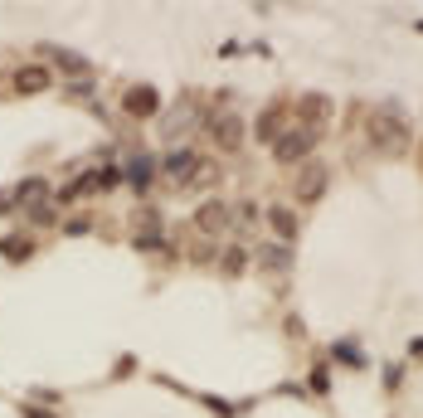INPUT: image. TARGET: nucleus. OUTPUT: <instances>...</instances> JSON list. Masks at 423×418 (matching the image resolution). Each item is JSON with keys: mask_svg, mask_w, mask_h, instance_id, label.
Masks as SVG:
<instances>
[{"mask_svg": "<svg viewBox=\"0 0 423 418\" xmlns=\"http://www.w3.org/2000/svg\"><path fill=\"white\" fill-rule=\"evenodd\" d=\"M312 141H317V127H297V131H282V136L273 141V156H278V161H297V156H302V151H307Z\"/></svg>", "mask_w": 423, "mask_h": 418, "instance_id": "nucleus-1", "label": "nucleus"}, {"mask_svg": "<svg viewBox=\"0 0 423 418\" xmlns=\"http://www.w3.org/2000/svg\"><path fill=\"white\" fill-rule=\"evenodd\" d=\"M214 136H219L224 146H238V141H243V122H238V117H214Z\"/></svg>", "mask_w": 423, "mask_h": 418, "instance_id": "nucleus-2", "label": "nucleus"}, {"mask_svg": "<svg viewBox=\"0 0 423 418\" xmlns=\"http://www.w3.org/2000/svg\"><path fill=\"white\" fill-rule=\"evenodd\" d=\"M195 166H200V161H195L190 151H175V156H171V166H166V175H171V180H190V175H195Z\"/></svg>", "mask_w": 423, "mask_h": 418, "instance_id": "nucleus-3", "label": "nucleus"}, {"mask_svg": "<svg viewBox=\"0 0 423 418\" xmlns=\"http://www.w3.org/2000/svg\"><path fill=\"white\" fill-rule=\"evenodd\" d=\"M44 83H49L44 69H20V73H15V88H20V93H39Z\"/></svg>", "mask_w": 423, "mask_h": 418, "instance_id": "nucleus-4", "label": "nucleus"}, {"mask_svg": "<svg viewBox=\"0 0 423 418\" xmlns=\"http://www.w3.org/2000/svg\"><path fill=\"white\" fill-rule=\"evenodd\" d=\"M200 224H205V229H224V224H229V209L224 205H205L200 209Z\"/></svg>", "mask_w": 423, "mask_h": 418, "instance_id": "nucleus-5", "label": "nucleus"}, {"mask_svg": "<svg viewBox=\"0 0 423 418\" xmlns=\"http://www.w3.org/2000/svg\"><path fill=\"white\" fill-rule=\"evenodd\" d=\"M273 224H278V233H282V238H292V233H297V224H292V214H287V209H273Z\"/></svg>", "mask_w": 423, "mask_h": 418, "instance_id": "nucleus-6", "label": "nucleus"}, {"mask_svg": "<svg viewBox=\"0 0 423 418\" xmlns=\"http://www.w3.org/2000/svg\"><path fill=\"white\" fill-rule=\"evenodd\" d=\"M321 185H326V175H321V171H307V175H302V195H317Z\"/></svg>", "mask_w": 423, "mask_h": 418, "instance_id": "nucleus-7", "label": "nucleus"}, {"mask_svg": "<svg viewBox=\"0 0 423 418\" xmlns=\"http://www.w3.org/2000/svg\"><path fill=\"white\" fill-rule=\"evenodd\" d=\"M127 107H131V112H151V107H156V98H151V93H131V98H127Z\"/></svg>", "mask_w": 423, "mask_h": 418, "instance_id": "nucleus-8", "label": "nucleus"}, {"mask_svg": "<svg viewBox=\"0 0 423 418\" xmlns=\"http://www.w3.org/2000/svg\"><path fill=\"white\" fill-rule=\"evenodd\" d=\"M263 263H268V268H273V263L287 268V248H263Z\"/></svg>", "mask_w": 423, "mask_h": 418, "instance_id": "nucleus-9", "label": "nucleus"}]
</instances>
